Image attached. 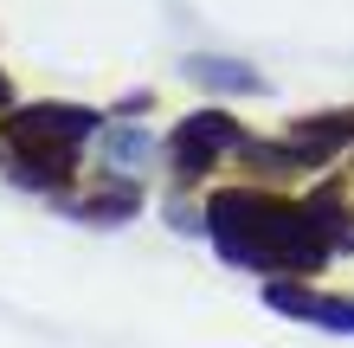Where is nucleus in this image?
I'll list each match as a JSON object with an SVG mask.
<instances>
[{"mask_svg":"<svg viewBox=\"0 0 354 348\" xmlns=\"http://www.w3.org/2000/svg\"><path fill=\"white\" fill-rule=\"evenodd\" d=\"M187 77H194V84H206V91H264L258 71L225 65V58H187Z\"/></svg>","mask_w":354,"mask_h":348,"instance_id":"8","label":"nucleus"},{"mask_svg":"<svg viewBox=\"0 0 354 348\" xmlns=\"http://www.w3.org/2000/svg\"><path fill=\"white\" fill-rule=\"evenodd\" d=\"M103 129V116L84 104H26V110H7L0 116V136L7 149H77L84 136Z\"/></svg>","mask_w":354,"mask_h":348,"instance_id":"2","label":"nucleus"},{"mask_svg":"<svg viewBox=\"0 0 354 348\" xmlns=\"http://www.w3.org/2000/svg\"><path fill=\"white\" fill-rule=\"evenodd\" d=\"M103 155H110V168H142V161H155V142L129 129H103Z\"/></svg>","mask_w":354,"mask_h":348,"instance_id":"9","label":"nucleus"},{"mask_svg":"<svg viewBox=\"0 0 354 348\" xmlns=\"http://www.w3.org/2000/svg\"><path fill=\"white\" fill-rule=\"evenodd\" d=\"M270 310L297 316V322H316V329H335V336H354V303L348 297H322V291H303L290 277H270Z\"/></svg>","mask_w":354,"mask_h":348,"instance_id":"5","label":"nucleus"},{"mask_svg":"<svg viewBox=\"0 0 354 348\" xmlns=\"http://www.w3.org/2000/svg\"><path fill=\"white\" fill-rule=\"evenodd\" d=\"M0 110H13V84H7V71H0Z\"/></svg>","mask_w":354,"mask_h":348,"instance_id":"10","label":"nucleus"},{"mask_svg":"<svg viewBox=\"0 0 354 348\" xmlns=\"http://www.w3.org/2000/svg\"><path fill=\"white\" fill-rule=\"evenodd\" d=\"M239 149H245V129L225 110H194V116H180L174 136H168V161H174L180 181L206 174L219 155H239Z\"/></svg>","mask_w":354,"mask_h":348,"instance_id":"3","label":"nucleus"},{"mask_svg":"<svg viewBox=\"0 0 354 348\" xmlns=\"http://www.w3.org/2000/svg\"><path fill=\"white\" fill-rule=\"evenodd\" d=\"M71 213H77V219H91V226H122V219H136V213H142V187H136V181H103L97 194L71 200Z\"/></svg>","mask_w":354,"mask_h":348,"instance_id":"7","label":"nucleus"},{"mask_svg":"<svg viewBox=\"0 0 354 348\" xmlns=\"http://www.w3.org/2000/svg\"><path fill=\"white\" fill-rule=\"evenodd\" d=\"M354 142V110H335V116H303L283 129V149L297 168H322V161H335L342 149Z\"/></svg>","mask_w":354,"mask_h":348,"instance_id":"4","label":"nucleus"},{"mask_svg":"<svg viewBox=\"0 0 354 348\" xmlns=\"http://www.w3.org/2000/svg\"><path fill=\"white\" fill-rule=\"evenodd\" d=\"M206 239L219 245L225 264L270 271V277H316L335 258V239L309 213V200L290 207V200L258 194V187H225L206 200Z\"/></svg>","mask_w":354,"mask_h":348,"instance_id":"1","label":"nucleus"},{"mask_svg":"<svg viewBox=\"0 0 354 348\" xmlns=\"http://www.w3.org/2000/svg\"><path fill=\"white\" fill-rule=\"evenodd\" d=\"M7 174L32 194H65L71 174H77V149H13Z\"/></svg>","mask_w":354,"mask_h":348,"instance_id":"6","label":"nucleus"}]
</instances>
